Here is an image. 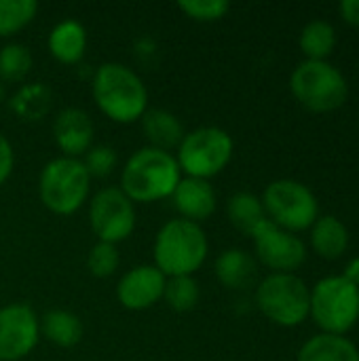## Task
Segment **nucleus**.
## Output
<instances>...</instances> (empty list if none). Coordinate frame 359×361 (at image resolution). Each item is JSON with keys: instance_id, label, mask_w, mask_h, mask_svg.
Returning <instances> with one entry per match:
<instances>
[{"instance_id": "72a5a7b5", "label": "nucleus", "mask_w": 359, "mask_h": 361, "mask_svg": "<svg viewBox=\"0 0 359 361\" xmlns=\"http://www.w3.org/2000/svg\"><path fill=\"white\" fill-rule=\"evenodd\" d=\"M4 97H6V87H4V82L0 80V104L4 102Z\"/></svg>"}, {"instance_id": "f8f14e48", "label": "nucleus", "mask_w": 359, "mask_h": 361, "mask_svg": "<svg viewBox=\"0 0 359 361\" xmlns=\"http://www.w3.org/2000/svg\"><path fill=\"white\" fill-rule=\"evenodd\" d=\"M252 239L258 260L273 273H292L307 260V245L303 239L275 226L271 220H264L252 233Z\"/></svg>"}, {"instance_id": "423d86ee", "label": "nucleus", "mask_w": 359, "mask_h": 361, "mask_svg": "<svg viewBox=\"0 0 359 361\" xmlns=\"http://www.w3.org/2000/svg\"><path fill=\"white\" fill-rule=\"evenodd\" d=\"M256 307L269 322L296 328L309 317L311 290L294 273H271L256 288Z\"/></svg>"}, {"instance_id": "1a4fd4ad", "label": "nucleus", "mask_w": 359, "mask_h": 361, "mask_svg": "<svg viewBox=\"0 0 359 361\" xmlns=\"http://www.w3.org/2000/svg\"><path fill=\"white\" fill-rule=\"evenodd\" d=\"M262 207L267 220L288 233H300L315 224L320 205L309 186L296 180H275L264 188Z\"/></svg>"}, {"instance_id": "f03ea898", "label": "nucleus", "mask_w": 359, "mask_h": 361, "mask_svg": "<svg viewBox=\"0 0 359 361\" xmlns=\"http://www.w3.org/2000/svg\"><path fill=\"white\" fill-rule=\"evenodd\" d=\"M180 180L182 171L174 152L144 146L125 161L118 188L133 203H154L169 199Z\"/></svg>"}, {"instance_id": "c756f323", "label": "nucleus", "mask_w": 359, "mask_h": 361, "mask_svg": "<svg viewBox=\"0 0 359 361\" xmlns=\"http://www.w3.org/2000/svg\"><path fill=\"white\" fill-rule=\"evenodd\" d=\"M83 165L87 169V173L93 178H108L114 169H116V163H118V154L112 146L108 144H97V146H91L85 154H83Z\"/></svg>"}, {"instance_id": "f257e3e1", "label": "nucleus", "mask_w": 359, "mask_h": 361, "mask_svg": "<svg viewBox=\"0 0 359 361\" xmlns=\"http://www.w3.org/2000/svg\"><path fill=\"white\" fill-rule=\"evenodd\" d=\"M93 102L112 123L131 125L148 110V89L140 74L118 61H106L95 68L91 78Z\"/></svg>"}, {"instance_id": "39448f33", "label": "nucleus", "mask_w": 359, "mask_h": 361, "mask_svg": "<svg viewBox=\"0 0 359 361\" xmlns=\"http://www.w3.org/2000/svg\"><path fill=\"white\" fill-rule=\"evenodd\" d=\"M233 137L222 127L205 125L186 131L176 148V161L184 178L212 180L226 169L233 159Z\"/></svg>"}, {"instance_id": "473e14b6", "label": "nucleus", "mask_w": 359, "mask_h": 361, "mask_svg": "<svg viewBox=\"0 0 359 361\" xmlns=\"http://www.w3.org/2000/svg\"><path fill=\"white\" fill-rule=\"evenodd\" d=\"M343 277L347 279V281H351L353 286H358L359 288V256L358 258H353L347 267H345V273H343Z\"/></svg>"}, {"instance_id": "393cba45", "label": "nucleus", "mask_w": 359, "mask_h": 361, "mask_svg": "<svg viewBox=\"0 0 359 361\" xmlns=\"http://www.w3.org/2000/svg\"><path fill=\"white\" fill-rule=\"evenodd\" d=\"M32 63H34L32 51L23 42L11 40L0 47V80L4 85L21 82L30 74Z\"/></svg>"}, {"instance_id": "6ab92c4d", "label": "nucleus", "mask_w": 359, "mask_h": 361, "mask_svg": "<svg viewBox=\"0 0 359 361\" xmlns=\"http://www.w3.org/2000/svg\"><path fill=\"white\" fill-rule=\"evenodd\" d=\"M311 247L324 260H339L349 247V231L336 216H322L311 226Z\"/></svg>"}, {"instance_id": "ddd939ff", "label": "nucleus", "mask_w": 359, "mask_h": 361, "mask_svg": "<svg viewBox=\"0 0 359 361\" xmlns=\"http://www.w3.org/2000/svg\"><path fill=\"white\" fill-rule=\"evenodd\" d=\"M167 277L154 264L129 269L116 283V298L127 311H146L163 300Z\"/></svg>"}, {"instance_id": "6e6552de", "label": "nucleus", "mask_w": 359, "mask_h": 361, "mask_svg": "<svg viewBox=\"0 0 359 361\" xmlns=\"http://www.w3.org/2000/svg\"><path fill=\"white\" fill-rule=\"evenodd\" d=\"M309 315L324 334L345 336L359 319V288L343 275L317 281L311 290Z\"/></svg>"}, {"instance_id": "4468645a", "label": "nucleus", "mask_w": 359, "mask_h": 361, "mask_svg": "<svg viewBox=\"0 0 359 361\" xmlns=\"http://www.w3.org/2000/svg\"><path fill=\"white\" fill-rule=\"evenodd\" d=\"M51 133L61 157L83 159V154L93 146L95 127H93L91 116L83 108L68 106L55 114Z\"/></svg>"}, {"instance_id": "20e7f679", "label": "nucleus", "mask_w": 359, "mask_h": 361, "mask_svg": "<svg viewBox=\"0 0 359 361\" xmlns=\"http://www.w3.org/2000/svg\"><path fill=\"white\" fill-rule=\"evenodd\" d=\"M91 176L80 159L55 157L38 176L40 203L55 216L76 214L89 199Z\"/></svg>"}, {"instance_id": "4be33fe9", "label": "nucleus", "mask_w": 359, "mask_h": 361, "mask_svg": "<svg viewBox=\"0 0 359 361\" xmlns=\"http://www.w3.org/2000/svg\"><path fill=\"white\" fill-rule=\"evenodd\" d=\"M296 361H359V351L349 338L322 332L303 345Z\"/></svg>"}, {"instance_id": "dca6fc26", "label": "nucleus", "mask_w": 359, "mask_h": 361, "mask_svg": "<svg viewBox=\"0 0 359 361\" xmlns=\"http://www.w3.org/2000/svg\"><path fill=\"white\" fill-rule=\"evenodd\" d=\"M47 47L59 63L76 66L87 51V27L76 19H63L49 32Z\"/></svg>"}, {"instance_id": "9d476101", "label": "nucleus", "mask_w": 359, "mask_h": 361, "mask_svg": "<svg viewBox=\"0 0 359 361\" xmlns=\"http://www.w3.org/2000/svg\"><path fill=\"white\" fill-rule=\"evenodd\" d=\"M89 224L97 241L118 245L135 231V203L118 186H104L89 201Z\"/></svg>"}, {"instance_id": "bb28decb", "label": "nucleus", "mask_w": 359, "mask_h": 361, "mask_svg": "<svg viewBox=\"0 0 359 361\" xmlns=\"http://www.w3.org/2000/svg\"><path fill=\"white\" fill-rule=\"evenodd\" d=\"M201 290L195 277H167L163 300L176 313H188L199 305Z\"/></svg>"}, {"instance_id": "aec40b11", "label": "nucleus", "mask_w": 359, "mask_h": 361, "mask_svg": "<svg viewBox=\"0 0 359 361\" xmlns=\"http://www.w3.org/2000/svg\"><path fill=\"white\" fill-rule=\"evenodd\" d=\"M85 328L78 315L63 311V309H53L47 311L40 317V336H44L51 345L70 349L76 347L83 341Z\"/></svg>"}, {"instance_id": "7c9ffc66", "label": "nucleus", "mask_w": 359, "mask_h": 361, "mask_svg": "<svg viewBox=\"0 0 359 361\" xmlns=\"http://www.w3.org/2000/svg\"><path fill=\"white\" fill-rule=\"evenodd\" d=\"M15 167V152L11 142L6 140V135L0 131V186L11 178Z\"/></svg>"}, {"instance_id": "5701e85b", "label": "nucleus", "mask_w": 359, "mask_h": 361, "mask_svg": "<svg viewBox=\"0 0 359 361\" xmlns=\"http://www.w3.org/2000/svg\"><path fill=\"white\" fill-rule=\"evenodd\" d=\"M226 216L231 224L248 237H252V233L267 220L260 197L252 192H235L226 201Z\"/></svg>"}, {"instance_id": "7ed1b4c3", "label": "nucleus", "mask_w": 359, "mask_h": 361, "mask_svg": "<svg viewBox=\"0 0 359 361\" xmlns=\"http://www.w3.org/2000/svg\"><path fill=\"white\" fill-rule=\"evenodd\" d=\"M209 241L201 224L174 218L167 220L152 243L154 267L165 277H193L207 260Z\"/></svg>"}, {"instance_id": "2f4dec72", "label": "nucleus", "mask_w": 359, "mask_h": 361, "mask_svg": "<svg viewBox=\"0 0 359 361\" xmlns=\"http://www.w3.org/2000/svg\"><path fill=\"white\" fill-rule=\"evenodd\" d=\"M339 11H341V17L347 23L358 25L359 27V0H343L341 6H339Z\"/></svg>"}, {"instance_id": "412c9836", "label": "nucleus", "mask_w": 359, "mask_h": 361, "mask_svg": "<svg viewBox=\"0 0 359 361\" xmlns=\"http://www.w3.org/2000/svg\"><path fill=\"white\" fill-rule=\"evenodd\" d=\"M8 106L21 121H40L53 108V91L44 82H28L13 93Z\"/></svg>"}, {"instance_id": "a878e982", "label": "nucleus", "mask_w": 359, "mask_h": 361, "mask_svg": "<svg viewBox=\"0 0 359 361\" xmlns=\"http://www.w3.org/2000/svg\"><path fill=\"white\" fill-rule=\"evenodd\" d=\"M36 13V0H0V38L17 36L34 21Z\"/></svg>"}, {"instance_id": "a211bd4d", "label": "nucleus", "mask_w": 359, "mask_h": 361, "mask_svg": "<svg viewBox=\"0 0 359 361\" xmlns=\"http://www.w3.org/2000/svg\"><path fill=\"white\" fill-rule=\"evenodd\" d=\"M216 279L229 290H245L256 279V260L239 247L224 250L214 262Z\"/></svg>"}, {"instance_id": "c85d7f7f", "label": "nucleus", "mask_w": 359, "mask_h": 361, "mask_svg": "<svg viewBox=\"0 0 359 361\" xmlns=\"http://www.w3.org/2000/svg\"><path fill=\"white\" fill-rule=\"evenodd\" d=\"M178 8L193 21L212 23V21H220L222 17H226V13L231 11V2L229 0H180Z\"/></svg>"}, {"instance_id": "2eb2a0df", "label": "nucleus", "mask_w": 359, "mask_h": 361, "mask_svg": "<svg viewBox=\"0 0 359 361\" xmlns=\"http://www.w3.org/2000/svg\"><path fill=\"white\" fill-rule=\"evenodd\" d=\"M169 199L176 212L180 214L178 218L195 222V224H201L207 218H212L218 207V197H216L214 186L207 180H199V178L182 176V180L178 182Z\"/></svg>"}, {"instance_id": "0eeeda50", "label": "nucleus", "mask_w": 359, "mask_h": 361, "mask_svg": "<svg viewBox=\"0 0 359 361\" xmlns=\"http://www.w3.org/2000/svg\"><path fill=\"white\" fill-rule=\"evenodd\" d=\"M292 95L311 112H332L347 102L349 85L339 68L328 61L305 59L290 76Z\"/></svg>"}, {"instance_id": "b1692460", "label": "nucleus", "mask_w": 359, "mask_h": 361, "mask_svg": "<svg viewBox=\"0 0 359 361\" xmlns=\"http://www.w3.org/2000/svg\"><path fill=\"white\" fill-rule=\"evenodd\" d=\"M300 51L307 55V59L311 61H326V57L334 51L336 44V30L332 27V23L315 19L311 23H307L300 32Z\"/></svg>"}, {"instance_id": "f3484780", "label": "nucleus", "mask_w": 359, "mask_h": 361, "mask_svg": "<svg viewBox=\"0 0 359 361\" xmlns=\"http://www.w3.org/2000/svg\"><path fill=\"white\" fill-rule=\"evenodd\" d=\"M140 121H142V131L148 140V146L165 150V152L176 150L182 137L186 135L182 121L165 108H148Z\"/></svg>"}, {"instance_id": "cd10ccee", "label": "nucleus", "mask_w": 359, "mask_h": 361, "mask_svg": "<svg viewBox=\"0 0 359 361\" xmlns=\"http://www.w3.org/2000/svg\"><path fill=\"white\" fill-rule=\"evenodd\" d=\"M121 267V254L118 245L112 243H102L97 241L91 252L87 254V269L93 277L97 279H108L112 277Z\"/></svg>"}, {"instance_id": "9b49d317", "label": "nucleus", "mask_w": 359, "mask_h": 361, "mask_svg": "<svg viewBox=\"0 0 359 361\" xmlns=\"http://www.w3.org/2000/svg\"><path fill=\"white\" fill-rule=\"evenodd\" d=\"M40 341V317L25 302L0 307V361L28 357Z\"/></svg>"}]
</instances>
